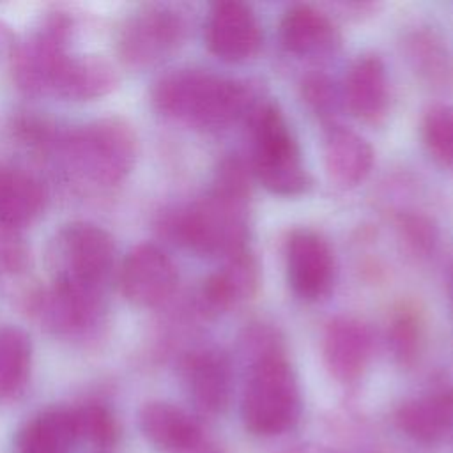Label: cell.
Listing matches in <instances>:
<instances>
[{
	"instance_id": "obj_18",
	"label": "cell",
	"mask_w": 453,
	"mask_h": 453,
	"mask_svg": "<svg viewBox=\"0 0 453 453\" xmlns=\"http://www.w3.org/2000/svg\"><path fill=\"white\" fill-rule=\"evenodd\" d=\"M138 428L161 453H188L207 437L195 414L166 400L145 402L138 411Z\"/></svg>"
},
{
	"instance_id": "obj_8",
	"label": "cell",
	"mask_w": 453,
	"mask_h": 453,
	"mask_svg": "<svg viewBox=\"0 0 453 453\" xmlns=\"http://www.w3.org/2000/svg\"><path fill=\"white\" fill-rule=\"evenodd\" d=\"M74 30V14L55 7L42 14L21 41H16L11 51V71L19 90L32 96L50 92L53 73L69 53L67 44Z\"/></svg>"
},
{
	"instance_id": "obj_13",
	"label": "cell",
	"mask_w": 453,
	"mask_h": 453,
	"mask_svg": "<svg viewBox=\"0 0 453 453\" xmlns=\"http://www.w3.org/2000/svg\"><path fill=\"white\" fill-rule=\"evenodd\" d=\"M203 41L216 58L239 64L258 53L262 46V27L248 4L221 0L212 4L207 12Z\"/></svg>"
},
{
	"instance_id": "obj_2",
	"label": "cell",
	"mask_w": 453,
	"mask_h": 453,
	"mask_svg": "<svg viewBox=\"0 0 453 453\" xmlns=\"http://www.w3.org/2000/svg\"><path fill=\"white\" fill-rule=\"evenodd\" d=\"M250 200L211 188L202 198L166 212L161 232L175 244L200 255L225 258L248 248Z\"/></svg>"
},
{
	"instance_id": "obj_33",
	"label": "cell",
	"mask_w": 453,
	"mask_h": 453,
	"mask_svg": "<svg viewBox=\"0 0 453 453\" xmlns=\"http://www.w3.org/2000/svg\"><path fill=\"white\" fill-rule=\"evenodd\" d=\"M14 44H16L14 32L11 30V27L4 19H0V55L11 53Z\"/></svg>"
},
{
	"instance_id": "obj_4",
	"label": "cell",
	"mask_w": 453,
	"mask_h": 453,
	"mask_svg": "<svg viewBox=\"0 0 453 453\" xmlns=\"http://www.w3.org/2000/svg\"><path fill=\"white\" fill-rule=\"evenodd\" d=\"M239 411L244 430L255 437H276L297 425L303 396L285 349L250 359Z\"/></svg>"
},
{
	"instance_id": "obj_20",
	"label": "cell",
	"mask_w": 453,
	"mask_h": 453,
	"mask_svg": "<svg viewBox=\"0 0 453 453\" xmlns=\"http://www.w3.org/2000/svg\"><path fill=\"white\" fill-rule=\"evenodd\" d=\"M117 85V67L106 57L67 53L53 73L48 94L69 101H92L110 94Z\"/></svg>"
},
{
	"instance_id": "obj_28",
	"label": "cell",
	"mask_w": 453,
	"mask_h": 453,
	"mask_svg": "<svg viewBox=\"0 0 453 453\" xmlns=\"http://www.w3.org/2000/svg\"><path fill=\"white\" fill-rule=\"evenodd\" d=\"M421 140L428 154L442 166L453 168V106L432 104L421 119Z\"/></svg>"
},
{
	"instance_id": "obj_21",
	"label": "cell",
	"mask_w": 453,
	"mask_h": 453,
	"mask_svg": "<svg viewBox=\"0 0 453 453\" xmlns=\"http://www.w3.org/2000/svg\"><path fill=\"white\" fill-rule=\"evenodd\" d=\"M322 154L329 180L343 189L361 184L370 175L375 159L370 142L336 120L324 124Z\"/></svg>"
},
{
	"instance_id": "obj_16",
	"label": "cell",
	"mask_w": 453,
	"mask_h": 453,
	"mask_svg": "<svg viewBox=\"0 0 453 453\" xmlns=\"http://www.w3.org/2000/svg\"><path fill=\"white\" fill-rule=\"evenodd\" d=\"M280 41L299 58H326L342 48V32L324 9L296 4L280 19Z\"/></svg>"
},
{
	"instance_id": "obj_1",
	"label": "cell",
	"mask_w": 453,
	"mask_h": 453,
	"mask_svg": "<svg viewBox=\"0 0 453 453\" xmlns=\"http://www.w3.org/2000/svg\"><path fill=\"white\" fill-rule=\"evenodd\" d=\"M150 101L161 115L175 122L200 131H219L248 117L260 99L250 81L202 67H179L152 83Z\"/></svg>"
},
{
	"instance_id": "obj_5",
	"label": "cell",
	"mask_w": 453,
	"mask_h": 453,
	"mask_svg": "<svg viewBox=\"0 0 453 453\" xmlns=\"http://www.w3.org/2000/svg\"><path fill=\"white\" fill-rule=\"evenodd\" d=\"M248 117L251 173L273 195H304L311 188V175L304 166L301 147L280 104L260 99Z\"/></svg>"
},
{
	"instance_id": "obj_24",
	"label": "cell",
	"mask_w": 453,
	"mask_h": 453,
	"mask_svg": "<svg viewBox=\"0 0 453 453\" xmlns=\"http://www.w3.org/2000/svg\"><path fill=\"white\" fill-rule=\"evenodd\" d=\"M412 71L426 85L441 90L453 88V50L428 28H418L403 42Z\"/></svg>"
},
{
	"instance_id": "obj_6",
	"label": "cell",
	"mask_w": 453,
	"mask_h": 453,
	"mask_svg": "<svg viewBox=\"0 0 453 453\" xmlns=\"http://www.w3.org/2000/svg\"><path fill=\"white\" fill-rule=\"evenodd\" d=\"M51 281L104 292L115 267L113 237L90 221L60 226L48 242Z\"/></svg>"
},
{
	"instance_id": "obj_32",
	"label": "cell",
	"mask_w": 453,
	"mask_h": 453,
	"mask_svg": "<svg viewBox=\"0 0 453 453\" xmlns=\"http://www.w3.org/2000/svg\"><path fill=\"white\" fill-rule=\"evenodd\" d=\"M333 9L349 19H365L377 12L379 4L375 2H338L333 4Z\"/></svg>"
},
{
	"instance_id": "obj_9",
	"label": "cell",
	"mask_w": 453,
	"mask_h": 453,
	"mask_svg": "<svg viewBox=\"0 0 453 453\" xmlns=\"http://www.w3.org/2000/svg\"><path fill=\"white\" fill-rule=\"evenodd\" d=\"M23 308L41 327L67 340H88L104 322V292L51 281L23 297Z\"/></svg>"
},
{
	"instance_id": "obj_34",
	"label": "cell",
	"mask_w": 453,
	"mask_h": 453,
	"mask_svg": "<svg viewBox=\"0 0 453 453\" xmlns=\"http://www.w3.org/2000/svg\"><path fill=\"white\" fill-rule=\"evenodd\" d=\"M280 453H345V451H338V449H333L327 446H319V444H296Z\"/></svg>"
},
{
	"instance_id": "obj_31",
	"label": "cell",
	"mask_w": 453,
	"mask_h": 453,
	"mask_svg": "<svg viewBox=\"0 0 453 453\" xmlns=\"http://www.w3.org/2000/svg\"><path fill=\"white\" fill-rule=\"evenodd\" d=\"M0 264L12 273L25 267L27 250L16 237V232L0 230Z\"/></svg>"
},
{
	"instance_id": "obj_11",
	"label": "cell",
	"mask_w": 453,
	"mask_h": 453,
	"mask_svg": "<svg viewBox=\"0 0 453 453\" xmlns=\"http://www.w3.org/2000/svg\"><path fill=\"white\" fill-rule=\"evenodd\" d=\"M182 386L196 418L221 416L232 400L234 368L221 349H196L180 361Z\"/></svg>"
},
{
	"instance_id": "obj_23",
	"label": "cell",
	"mask_w": 453,
	"mask_h": 453,
	"mask_svg": "<svg viewBox=\"0 0 453 453\" xmlns=\"http://www.w3.org/2000/svg\"><path fill=\"white\" fill-rule=\"evenodd\" d=\"M78 442L73 407H48L19 426L14 449L16 453H73Z\"/></svg>"
},
{
	"instance_id": "obj_26",
	"label": "cell",
	"mask_w": 453,
	"mask_h": 453,
	"mask_svg": "<svg viewBox=\"0 0 453 453\" xmlns=\"http://www.w3.org/2000/svg\"><path fill=\"white\" fill-rule=\"evenodd\" d=\"M425 338L423 313L412 303L398 304L388 322L386 342L391 357L400 366H412L419 357Z\"/></svg>"
},
{
	"instance_id": "obj_14",
	"label": "cell",
	"mask_w": 453,
	"mask_h": 453,
	"mask_svg": "<svg viewBox=\"0 0 453 453\" xmlns=\"http://www.w3.org/2000/svg\"><path fill=\"white\" fill-rule=\"evenodd\" d=\"M320 352L327 373L336 382L352 386L370 365L373 333L366 322L354 315H336L322 331Z\"/></svg>"
},
{
	"instance_id": "obj_22",
	"label": "cell",
	"mask_w": 453,
	"mask_h": 453,
	"mask_svg": "<svg viewBox=\"0 0 453 453\" xmlns=\"http://www.w3.org/2000/svg\"><path fill=\"white\" fill-rule=\"evenodd\" d=\"M48 202L42 180L32 172L0 163V230L16 232L41 216Z\"/></svg>"
},
{
	"instance_id": "obj_30",
	"label": "cell",
	"mask_w": 453,
	"mask_h": 453,
	"mask_svg": "<svg viewBox=\"0 0 453 453\" xmlns=\"http://www.w3.org/2000/svg\"><path fill=\"white\" fill-rule=\"evenodd\" d=\"M400 234L407 246L419 255H426L434 250L437 242V228L434 221L419 212H407L402 214L398 221Z\"/></svg>"
},
{
	"instance_id": "obj_17",
	"label": "cell",
	"mask_w": 453,
	"mask_h": 453,
	"mask_svg": "<svg viewBox=\"0 0 453 453\" xmlns=\"http://www.w3.org/2000/svg\"><path fill=\"white\" fill-rule=\"evenodd\" d=\"M395 426L411 441L435 446L453 437V386L403 400L393 414Z\"/></svg>"
},
{
	"instance_id": "obj_19",
	"label": "cell",
	"mask_w": 453,
	"mask_h": 453,
	"mask_svg": "<svg viewBox=\"0 0 453 453\" xmlns=\"http://www.w3.org/2000/svg\"><path fill=\"white\" fill-rule=\"evenodd\" d=\"M260 287V265L250 248L226 258L225 265L209 274L198 292L205 313L228 311L251 299Z\"/></svg>"
},
{
	"instance_id": "obj_10",
	"label": "cell",
	"mask_w": 453,
	"mask_h": 453,
	"mask_svg": "<svg viewBox=\"0 0 453 453\" xmlns=\"http://www.w3.org/2000/svg\"><path fill=\"white\" fill-rule=\"evenodd\" d=\"M285 274L290 290L303 301L324 299L336 276V260L329 241L308 226L292 228L285 239Z\"/></svg>"
},
{
	"instance_id": "obj_15",
	"label": "cell",
	"mask_w": 453,
	"mask_h": 453,
	"mask_svg": "<svg viewBox=\"0 0 453 453\" xmlns=\"http://www.w3.org/2000/svg\"><path fill=\"white\" fill-rule=\"evenodd\" d=\"M342 101L363 124L379 126L389 110V80L382 58L375 53L357 55L345 74Z\"/></svg>"
},
{
	"instance_id": "obj_27",
	"label": "cell",
	"mask_w": 453,
	"mask_h": 453,
	"mask_svg": "<svg viewBox=\"0 0 453 453\" xmlns=\"http://www.w3.org/2000/svg\"><path fill=\"white\" fill-rule=\"evenodd\" d=\"M78 441L97 451H108L120 439V425L115 412L99 400H87L73 407Z\"/></svg>"
},
{
	"instance_id": "obj_12",
	"label": "cell",
	"mask_w": 453,
	"mask_h": 453,
	"mask_svg": "<svg viewBox=\"0 0 453 453\" xmlns=\"http://www.w3.org/2000/svg\"><path fill=\"white\" fill-rule=\"evenodd\" d=\"M124 297L138 308L163 306L175 292L179 273L170 255L152 242L136 244L119 273Z\"/></svg>"
},
{
	"instance_id": "obj_7",
	"label": "cell",
	"mask_w": 453,
	"mask_h": 453,
	"mask_svg": "<svg viewBox=\"0 0 453 453\" xmlns=\"http://www.w3.org/2000/svg\"><path fill=\"white\" fill-rule=\"evenodd\" d=\"M189 34L188 14L172 4H147L127 14L115 34L122 64L140 69L177 51Z\"/></svg>"
},
{
	"instance_id": "obj_25",
	"label": "cell",
	"mask_w": 453,
	"mask_h": 453,
	"mask_svg": "<svg viewBox=\"0 0 453 453\" xmlns=\"http://www.w3.org/2000/svg\"><path fill=\"white\" fill-rule=\"evenodd\" d=\"M32 373V342L16 326L0 327V403L18 400Z\"/></svg>"
},
{
	"instance_id": "obj_35",
	"label": "cell",
	"mask_w": 453,
	"mask_h": 453,
	"mask_svg": "<svg viewBox=\"0 0 453 453\" xmlns=\"http://www.w3.org/2000/svg\"><path fill=\"white\" fill-rule=\"evenodd\" d=\"M188 453H225V449L214 441V439H211L209 435L203 439V441H200L195 448H191Z\"/></svg>"
},
{
	"instance_id": "obj_3",
	"label": "cell",
	"mask_w": 453,
	"mask_h": 453,
	"mask_svg": "<svg viewBox=\"0 0 453 453\" xmlns=\"http://www.w3.org/2000/svg\"><path fill=\"white\" fill-rule=\"evenodd\" d=\"M69 172L92 186H115L133 170L138 138L120 117H101L57 136L55 145Z\"/></svg>"
},
{
	"instance_id": "obj_29",
	"label": "cell",
	"mask_w": 453,
	"mask_h": 453,
	"mask_svg": "<svg viewBox=\"0 0 453 453\" xmlns=\"http://www.w3.org/2000/svg\"><path fill=\"white\" fill-rule=\"evenodd\" d=\"M301 96L306 106L317 117H320L324 124L334 122V113L338 110V103L342 101V94L336 90L329 76L322 73L308 74L301 83Z\"/></svg>"
}]
</instances>
